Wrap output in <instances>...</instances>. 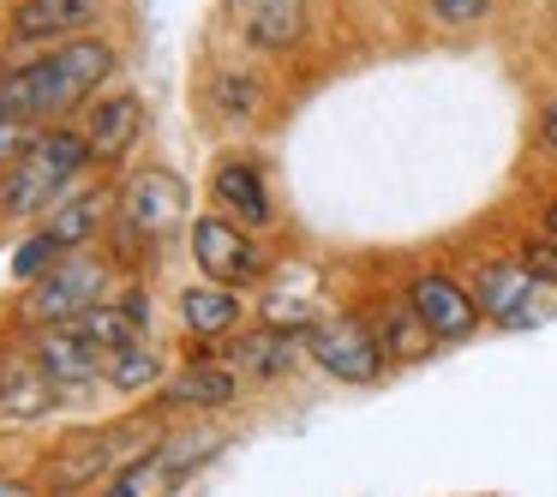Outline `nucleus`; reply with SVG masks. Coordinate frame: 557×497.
I'll list each match as a JSON object with an SVG mask.
<instances>
[{"mask_svg": "<svg viewBox=\"0 0 557 497\" xmlns=\"http://www.w3.org/2000/svg\"><path fill=\"white\" fill-rule=\"evenodd\" d=\"M306 37V0H252L246 7V42L264 54H282Z\"/></svg>", "mask_w": 557, "mask_h": 497, "instance_id": "obj_19", "label": "nucleus"}, {"mask_svg": "<svg viewBox=\"0 0 557 497\" xmlns=\"http://www.w3.org/2000/svg\"><path fill=\"white\" fill-rule=\"evenodd\" d=\"M102 377H109L121 396H138V389H157V384H162V360L133 336V341H121V348L102 360Z\"/></svg>", "mask_w": 557, "mask_h": 497, "instance_id": "obj_22", "label": "nucleus"}, {"mask_svg": "<svg viewBox=\"0 0 557 497\" xmlns=\"http://www.w3.org/2000/svg\"><path fill=\"white\" fill-rule=\"evenodd\" d=\"M425 7H432V18L449 25V30H473L485 13H492V0H425Z\"/></svg>", "mask_w": 557, "mask_h": 497, "instance_id": "obj_25", "label": "nucleus"}, {"mask_svg": "<svg viewBox=\"0 0 557 497\" xmlns=\"http://www.w3.org/2000/svg\"><path fill=\"white\" fill-rule=\"evenodd\" d=\"M102 294H109V264H97V258H66L49 276H37V288L25 294L18 312H25V324L54 330V324H78L85 312H97Z\"/></svg>", "mask_w": 557, "mask_h": 497, "instance_id": "obj_6", "label": "nucleus"}, {"mask_svg": "<svg viewBox=\"0 0 557 497\" xmlns=\"http://www.w3.org/2000/svg\"><path fill=\"white\" fill-rule=\"evenodd\" d=\"M150 444H157V425H150L145 413L109 420V425H85V432L54 444V456L42 461V485H49V497L85 492V485H97V480H114V473H121L126 461H138Z\"/></svg>", "mask_w": 557, "mask_h": 497, "instance_id": "obj_2", "label": "nucleus"}, {"mask_svg": "<svg viewBox=\"0 0 557 497\" xmlns=\"http://www.w3.org/2000/svg\"><path fill=\"white\" fill-rule=\"evenodd\" d=\"M181 324H186V336H198V341H216V336H228L234 324H240V294L228 288V282H198V288H181Z\"/></svg>", "mask_w": 557, "mask_h": 497, "instance_id": "obj_17", "label": "nucleus"}, {"mask_svg": "<svg viewBox=\"0 0 557 497\" xmlns=\"http://www.w3.org/2000/svg\"><path fill=\"white\" fill-rule=\"evenodd\" d=\"M408 306L425 318V330H432L437 341H461L473 336V324H480V300H473V288H461L456 276H444V270H425V276L408 282Z\"/></svg>", "mask_w": 557, "mask_h": 497, "instance_id": "obj_11", "label": "nucleus"}, {"mask_svg": "<svg viewBox=\"0 0 557 497\" xmlns=\"http://www.w3.org/2000/svg\"><path fill=\"white\" fill-rule=\"evenodd\" d=\"M306 353H312L336 384H372V377L384 372V341H377V330L354 312L318 318V324L306 330Z\"/></svg>", "mask_w": 557, "mask_h": 497, "instance_id": "obj_8", "label": "nucleus"}, {"mask_svg": "<svg viewBox=\"0 0 557 497\" xmlns=\"http://www.w3.org/2000/svg\"><path fill=\"white\" fill-rule=\"evenodd\" d=\"M114 73H121V49H114L109 37H97V30H90V37L49 42L42 54H30V61L0 73V121L49 133L54 121L85 109Z\"/></svg>", "mask_w": 557, "mask_h": 497, "instance_id": "obj_1", "label": "nucleus"}, {"mask_svg": "<svg viewBox=\"0 0 557 497\" xmlns=\"http://www.w3.org/2000/svg\"><path fill=\"white\" fill-rule=\"evenodd\" d=\"M545 234H552V240H557V198H552V204H545Z\"/></svg>", "mask_w": 557, "mask_h": 497, "instance_id": "obj_29", "label": "nucleus"}, {"mask_svg": "<svg viewBox=\"0 0 557 497\" xmlns=\"http://www.w3.org/2000/svg\"><path fill=\"white\" fill-rule=\"evenodd\" d=\"M377 341H384V360H425L437 336L425 330V318L401 300V306H384V318H377Z\"/></svg>", "mask_w": 557, "mask_h": 497, "instance_id": "obj_21", "label": "nucleus"}, {"mask_svg": "<svg viewBox=\"0 0 557 497\" xmlns=\"http://www.w3.org/2000/svg\"><path fill=\"white\" fill-rule=\"evenodd\" d=\"M300 330H276V324H264V330H246V336H234L228 348H222V365L228 372H240V377H282V372H294L300 365Z\"/></svg>", "mask_w": 557, "mask_h": 497, "instance_id": "obj_13", "label": "nucleus"}, {"mask_svg": "<svg viewBox=\"0 0 557 497\" xmlns=\"http://www.w3.org/2000/svg\"><path fill=\"white\" fill-rule=\"evenodd\" d=\"M540 145H545V150H552V157H557V97H552V102H545V109H540Z\"/></svg>", "mask_w": 557, "mask_h": 497, "instance_id": "obj_27", "label": "nucleus"}, {"mask_svg": "<svg viewBox=\"0 0 557 497\" xmlns=\"http://www.w3.org/2000/svg\"><path fill=\"white\" fill-rule=\"evenodd\" d=\"M0 497H30L25 480H0Z\"/></svg>", "mask_w": 557, "mask_h": 497, "instance_id": "obj_28", "label": "nucleus"}, {"mask_svg": "<svg viewBox=\"0 0 557 497\" xmlns=\"http://www.w3.org/2000/svg\"><path fill=\"white\" fill-rule=\"evenodd\" d=\"M114 210H121V228L133 234V240H162V234H174L181 222H193V186L174 169H138L133 181L121 186Z\"/></svg>", "mask_w": 557, "mask_h": 497, "instance_id": "obj_7", "label": "nucleus"}, {"mask_svg": "<svg viewBox=\"0 0 557 497\" xmlns=\"http://www.w3.org/2000/svg\"><path fill=\"white\" fill-rule=\"evenodd\" d=\"M521 258H528V264L540 270V276H552V282H557V240H552V234H545V240H528V246H521Z\"/></svg>", "mask_w": 557, "mask_h": 497, "instance_id": "obj_26", "label": "nucleus"}, {"mask_svg": "<svg viewBox=\"0 0 557 497\" xmlns=\"http://www.w3.org/2000/svg\"><path fill=\"white\" fill-rule=\"evenodd\" d=\"M210 449H222V437H216V432L157 437V444H150L145 456L126 461V468L114 473L109 485H102V497H174L186 473H193L198 461H210Z\"/></svg>", "mask_w": 557, "mask_h": 497, "instance_id": "obj_5", "label": "nucleus"}, {"mask_svg": "<svg viewBox=\"0 0 557 497\" xmlns=\"http://www.w3.org/2000/svg\"><path fill=\"white\" fill-rule=\"evenodd\" d=\"M210 198H216L222 216H234L240 228H270V186H264V169H258L252 157H222L216 169H210Z\"/></svg>", "mask_w": 557, "mask_h": 497, "instance_id": "obj_12", "label": "nucleus"}, {"mask_svg": "<svg viewBox=\"0 0 557 497\" xmlns=\"http://www.w3.org/2000/svg\"><path fill=\"white\" fill-rule=\"evenodd\" d=\"M90 162L97 157H90L85 133H73V126H49V133H37V145H30L25 157L7 162L0 210H7V216H42V210L61 204V192L90 169Z\"/></svg>", "mask_w": 557, "mask_h": 497, "instance_id": "obj_3", "label": "nucleus"}, {"mask_svg": "<svg viewBox=\"0 0 557 497\" xmlns=\"http://www.w3.org/2000/svg\"><path fill=\"white\" fill-rule=\"evenodd\" d=\"M54 264H61V246H54V234H49V228H42V234H30V240L13 252V276H18V282L49 276Z\"/></svg>", "mask_w": 557, "mask_h": 497, "instance_id": "obj_24", "label": "nucleus"}, {"mask_svg": "<svg viewBox=\"0 0 557 497\" xmlns=\"http://www.w3.org/2000/svg\"><path fill=\"white\" fill-rule=\"evenodd\" d=\"M109 204H114L109 192H73V198H61V204L49 210L54 246H61V252H78L85 240H97V228L109 222Z\"/></svg>", "mask_w": 557, "mask_h": 497, "instance_id": "obj_20", "label": "nucleus"}, {"mask_svg": "<svg viewBox=\"0 0 557 497\" xmlns=\"http://www.w3.org/2000/svg\"><path fill=\"white\" fill-rule=\"evenodd\" d=\"M54 401V377L42 372L37 353L0 348V413L7 420H42Z\"/></svg>", "mask_w": 557, "mask_h": 497, "instance_id": "obj_15", "label": "nucleus"}, {"mask_svg": "<svg viewBox=\"0 0 557 497\" xmlns=\"http://www.w3.org/2000/svg\"><path fill=\"white\" fill-rule=\"evenodd\" d=\"M210 109H216L228 126H246V121H258V109H264V85H258L252 73H216L210 78Z\"/></svg>", "mask_w": 557, "mask_h": 497, "instance_id": "obj_23", "label": "nucleus"}, {"mask_svg": "<svg viewBox=\"0 0 557 497\" xmlns=\"http://www.w3.org/2000/svg\"><path fill=\"white\" fill-rule=\"evenodd\" d=\"M193 258L210 282H228V288H246L270 270V258L234 216H193Z\"/></svg>", "mask_w": 557, "mask_h": 497, "instance_id": "obj_9", "label": "nucleus"}, {"mask_svg": "<svg viewBox=\"0 0 557 497\" xmlns=\"http://www.w3.org/2000/svg\"><path fill=\"white\" fill-rule=\"evenodd\" d=\"M109 13V0H18L7 18V42L13 49H49L66 37H90Z\"/></svg>", "mask_w": 557, "mask_h": 497, "instance_id": "obj_10", "label": "nucleus"}, {"mask_svg": "<svg viewBox=\"0 0 557 497\" xmlns=\"http://www.w3.org/2000/svg\"><path fill=\"white\" fill-rule=\"evenodd\" d=\"M234 389H240V372H228L222 360H198L162 384V408H228Z\"/></svg>", "mask_w": 557, "mask_h": 497, "instance_id": "obj_18", "label": "nucleus"}, {"mask_svg": "<svg viewBox=\"0 0 557 497\" xmlns=\"http://www.w3.org/2000/svg\"><path fill=\"white\" fill-rule=\"evenodd\" d=\"M473 300L497 330H540L557 318V282L540 276L528 258H492L473 270Z\"/></svg>", "mask_w": 557, "mask_h": 497, "instance_id": "obj_4", "label": "nucleus"}, {"mask_svg": "<svg viewBox=\"0 0 557 497\" xmlns=\"http://www.w3.org/2000/svg\"><path fill=\"white\" fill-rule=\"evenodd\" d=\"M138 133H145V102H138L133 90L102 97L97 109H90V121H85V145H90L97 162H121L126 150L138 145Z\"/></svg>", "mask_w": 557, "mask_h": 497, "instance_id": "obj_16", "label": "nucleus"}, {"mask_svg": "<svg viewBox=\"0 0 557 497\" xmlns=\"http://www.w3.org/2000/svg\"><path fill=\"white\" fill-rule=\"evenodd\" d=\"M37 360H42V372L54 377V389H85V384H97V372H102V348L78 324L42 330Z\"/></svg>", "mask_w": 557, "mask_h": 497, "instance_id": "obj_14", "label": "nucleus"}, {"mask_svg": "<svg viewBox=\"0 0 557 497\" xmlns=\"http://www.w3.org/2000/svg\"><path fill=\"white\" fill-rule=\"evenodd\" d=\"M552 13H557V0H552Z\"/></svg>", "mask_w": 557, "mask_h": 497, "instance_id": "obj_30", "label": "nucleus"}]
</instances>
